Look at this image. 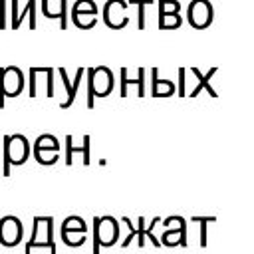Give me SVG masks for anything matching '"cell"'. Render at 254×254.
Instances as JSON below:
<instances>
[{
	"label": "cell",
	"mask_w": 254,
	"mask_h": 254,
	"mask_svg": "<svg viewBox=\"0 0 254 254\" xmlns=\"http://www.w3.org/2000/svg\"><path fill=\"white\" fill-rule=\"evenodd\" d=\"M127 2H129V4H135V6L139 8V14H137V16H139V22H137V28H139V30H143V28H145V14H143V6H145V4H151L153 0H127Z\"/></svg>",
	"instance_id": "obj_24"
},
{
	"label": "cell",
	"mask_w": 254,
	"mask_h": 254,
	"mask_svg": "<svg viewBox=\"0 0 254 254\" xmlns=\"http://www.w3.org/2000/svg\"><path fill=\"white\" fill-rule=\"evenodd\" d=\"M0 85L4 87L6 97H16L24 89V73L16 65L0 67Z\"/></svg>",
	"instance_id": "obj_11"
},
{
	"label": "cell",
	"mask_w": 254,
	"mask_h": 254,
	"mask_svg": "<svg viewBox=\"0 0 254 254\" xmlns=\"http://www.w3.org/2000/svg\"><path fill=\"white\" fill-rule=\"evenodd\" d=\"M34 149H54V151H60V143H58V139L54 135L44 133V135H40L34 141Z\"/></svg>",
	"instance_id": "obj_22"
},
{
	"label": "cell",
	"mask_w": 254,
	"mask_h": 254,
	"mask_svg": "<svg viewBox=\"0 0 254 254\" xmlns=\"http://www.w3.org/2000/svg\"><path fill=\"white\" fill-rule=\"evenodd\" d=\"M127 0H107L103 6V22L111 28V30H121L129 24V16H127Z\"/></svg>",
	"instance_id": "obj_8"
},
{
	"label": "cell",
	"mask_w": 254,
	"mask_h": 254,
	"mask_svg": "<svg viewBox=\"0 0 254 254\" xmlns=\"http://www.w3.org/2000/svg\"><path fill=\"white\" fill-rule=\"evenodd\" d=\"M32 153L40 165H54L60 159L58 151H54V149H32Z\"/></svg>",
	"instance_id": "obj_20"
},
{
	"label": "cell",
	"mask_w": 254,
	"mask_h": 254,
	"mask_svg": "<svg viewBox=\"0 0 254 254\" xmlns=\"http://www.w3.org/2000/svg\"><path fill=\"white\" fill-rule=\"evenodd\" d=\"M87 107H93L95 97H107L113 89V71L107 65L87 67Z\"/></svg>",
	"instance_id": "obj_1"
},
{
	"label": "cell",
	"mask_w": 254,
	"mask_h": 254,
	"mask_svg": "<svg viewBox=\"0 0 254 254\" xmlns=\"http://www.w3.org/2000/svg\"><path fill=\"white\" fill-rule=\"evenodd\" d=\"M28 95H30V97H36V95H38V89H36V73L32 71V67H30V87H28Z\"/></svg>",
	"instance_id": "obj_25"
},
{
	"label": "cell",
	"mask_w": 254,
	"mask_h": 254,
	"mask_svg": "<svg viewBox=\"0 0 254 254\" xmlns=\"http://www.w3.org/2000/svg\"><path fill=\"white\" fill-rule=\"evenodd\" d=\"M10 6H12V24H10L12 30H18L22 26L24 18H28V24H30L32 30L38 26V22H36V0H28L22 10H18L20 8L18 0H12Z\"/></svg>",
	"instance_id": "obj_14"
},
{
	"label": "cell",
	"mask_w": 254,
	"mask_h": 254,
	"mask_svg": "<svg viewBox=\"0 0 254 254\" xmlns=\"http://www.w3.org/2000/svg\"><path fill=\"white\" fill-rule=\"evenodd\" d=\"M151 75H153V87H151V93H153L155 97H171V95H175V91H177L175 81H171V79H161L157 67L151 69Z\"/></svg>",
	"instance_id": "obj_19"
},
{
	"label": "cell",
	"mask_w": 254,
	"mask_h": 254,
	"mask_svg": "<svg viewBox=\"0 0 254 254\" xmlns=\"http://www.w3.org/2000/svg\"><path fill=\"white\" fill-rule=\"evenodd\" d=\"M119 238V224L113 216H95L93 218V254H99L101 248L113 246Z\"/></svg>",
	"instance_id": "obj_4"
},
{
	"label": "cell",
	"mask_w": 254,
	"mask_h": 254,
	"mask_svg": "<svg viewBox=\"0 0 254 254\" xmlns=\"http://www.w3.org/2000/svg\"><path fill=\"white\" fill-rule=\"evenodd\" d=\"M62 240L67 244V246H81L85 242V232H64L62 230Z\"/></svg>",
	"instance_id": "obj_23"
},
{
	"label": "cell",
	"mask_w": 254,
	"mask_h": 254,
	"mask_svg": "<svg viewBox=\"0 0 254 254\" xmlns=\"http://www.w3.org/2000/svg\"><path fill=\"white\" fill-rule=\"evenodd\" d=\"M89 141H91V137L83 135L81 145H73V137L65 135V165L73 163V155H81L83 165H89Z\"/></svg>",
	"instance_id": "obj_17"
},
{
	"label": "cell",
	"mask_w": 254,
	"mask_h": 254,
	"mask_svg": "<svg viewBox=\"0 0 254 254\" xmlns=\"http://www.w3.org/2000/svg\"><path fill=\"white\" fill-rule=\"evenodd\" d=\"M121 97H127L129 95V87L135 85L137 89V97H143L145 95V69L143 67H133V69H127V67H121Z\"/></svg>",
	"instance_id": "obj_13"
},
{
	"label": "cell",
	"mask_w": 254,
	"mask_h": 254,
	"mask_svg": "<svg viewBox=\"0 0 254 254\" xmlns=\"http://www.w3.org/2000/svg\"><path fill=\"white\" fill-rule=\"evenodd\" d=\"M22 234H24V228H22V222L18 216L8 214V216L0 218V244L16 246V244H20Z\"/></svg>",
	"instance_id": "obj_12"
},
{
	"label": "cell",
	"mask_w": 254,
	"mask_h": 254,
	"mask_svg": "<svg viewBox=\"0 0 254 254\" xmlns=\"http://www.w3.org/2000/svg\"><path fill=\"white\" fill-rule=\"evenodd\" d=\"M62 230L64 232H85L87 230V224L83 222L81 216H67L62 222Z\"/></svg>",
	"instance_id": "obj_21"
},
{
	"label": "cell",
	"mask_w": 254,
	"mask_h": 254,
	"mask_svg": "<svg viewBox=\"0 0 254 254\" xmlns=\"http://www.w3.org/2000/svg\"><path fill=\"white\" fill-rule=\"evenodd\" d=\"M58 73H60L62 83H64V87H65V101H62V109H67V107H71V103L75 101V95H77V89H79L81 77H83V73H85V67H79V69L75 71L73 81H69V77H67V73H65V69H64V67H60V69H58Z\"/></svg>",
	"instance_id": "obj_15"
},
{
	"label": "cell",
	"mask_w": 254,
	"mask_h": 254,
	"mask_svg": "<svg viewBox=\"0 0 254 254\" xmlns=\"http://www.w3.org/2000/svg\"><path fill=\"white\" fill-rule=\"evenodd\" d=\"M40 8H42V14L46 18H58L60 20V28L65 30L67 28V0H42L40 2Z\"/></svg>",
	"instance_id": "obj_16"
},
{
	"label": "cell",
	"mask_w": 254,
	"mask_h": 254,
	"mask_svg": "<svg viewBox=\"0 0 254 254\" xmlns=\"http://www.w3.org/2000/svg\"><path fill=\"white\" fill-rule=\"evenodd\" d=\"M71 22L79 30H89L97 22V6L93 0H75L71 6Z\"/></svg>",
	"instance_id": "obj_6"
},
{
	"label": "cell",
	"mask_w": 254,
	"mask_h": 254,
	"mask_svg": "<svg viewBox=\"0 0 254 254\" xmlns=\"http://www.w3.org/2000/svg\"><path fill=\"white\" fill-rule=\"evenodd\" d=\"M48 248L52 254H56V240H54V218L52 216H34L32 224V236L26 242L24 254H30L32 248Z\"/></svg>",
	"instance_id": "obj_2"
},
{
	"label": "cell",
	"mask_w": 254,
	"mask_h": 254,
	"mask_svg": "<svg viewBox=\"0 0 254 254\" xmlns=\"http://www.w3.org/2000/svg\"><path fill=\"white\" fill-rule=\"evenodd\" d=\"M183 24L179 0H159V28L173 30Z\"/></svg>",
	"instance_id": "obj_10"
},
{
	"label": "cell",
	"mask_w": 254,
	"mask_h": 254,
	"mask_svg": "<svg viewBox=\"0 0 254 254\" xmlns=\"http://www.w3.org/2000/svg\"><path fill=\"white\" fill-rule=\"evenodd\" d=\"M123 222H125V224H127V228L131 230V232H129V236H127V238L121 242L123 246H127V244H129L133 238H137L139 246H143V244H145V238H151V242H153L155 246H161V240H159V238H155V234H153L155 224H159V222H161V218H159V216H155V218H153V222H151V226H149V228H145V226H143V222H145V218H143V216H139V218H137V222H139L137 226H135V224H133V222H131L127 216L123 218Z\"/></svg>",
	"instance_id": "obj_9"
},
{
	"label": "cell",
	"mask_w": 254,
	"mask_h": 254,
	"mask_svg": "<svg viewBox=\"0 0 254 254\" xmlns=\"http://www.w3.org/2000/svg\"><path fill=\"white\" fill-rule=\"evenodd\" d=\"M216 71H218V67H210L206 73H202L198 67H190V73L196 77V87H194V91H192V95H190V97H196L200 89H206L210 97H216V91L210 87V77H212Z\"/></svg>",
	"instance_id": "obj_18"
},
{
	"label": "cell",
	"mask_w": 254,
	"mask_h": 254,
	"mask_svg": "<svg viewBox=\"0 0 254 254\" xmlns=\"http://www.w3.org/2000/svg\"><path fill=\"white\" fill-rule=\"evenodd\" d=\"M214 10L208 0H190L187 8V20L194 30H204L212 24Z\"/></svg>",
	"instance_id": "obj_5"
},
{
	"label": "cell",
	"mask_w": 254,
	"mask_h": 254,
	"mask_svg": "<svg viewBox=\"0 0 254 254\" xmlns=\"http://www.w3.org/2000/svg\"><path fill=\"white\" fill-rule=\"evenodd\" d=\"M167 230L161 236V244L165 246H187V222L183 216H169L163 222Z\"/></svg>",
	"instance_id": "obj_7"
},
{
	"label": "cell",
	"mask_w": 254,
	"mask_h": 254,
	"mask_svg": "<svg viewBox=\"0 0 254 254\" xmlns=\"http://www.w3.org/2000/svg\"><path fill=\"white\" fill-rule=\"evenodd\" d=\"M30 157V143L26 135L14 133V135H4V171L2 175H10L12 165H24Z\"/></svg>",
	"instance_id": "obj_3"
}]
</instances>
